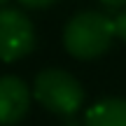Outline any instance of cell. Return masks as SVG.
Wrapping results in <instances>:
<instances>
[{"mask_svg":"<svg viewBox=\"0 0 126 126\" xmlns=\"http://www.w3.org/2000/svg\"><path fill=\"white\" fill-rule=\"evenodd\" d=\"M114 40V21L103 12L86 9L68 19L63 28V45L70 56L91 61L103 56Z\"/></svg>","mask_w":126,"mask_h":126,"instance_id":"cell-1","label":"cell"},{"mask_svg":"<svg viewBox=\"0 0 126 126\" xmlns=\"http://www.w3.org/2000/svg\"><path fill=\"white\" fill-rule=\"evenodd\" d=\"M33 98L54 114H75L84 103V89L68 70L47 68L35 77Z\"/></svg>","mask_w":126,"mask_h":126,"instance_id":"cell-2","label":"cell"},{"mask_svg":"<svg viewBox=\"0 0 126 126\" xmlns=\"http://www.w3.org/2000/svg\"><path fill=\"white\" fill-rule=\"evenodd\" d=\"M35 49L33 21L14 7H0V61H19Z\"/></svg>","mask_w":126,"mask_h":126,"instance_id":"cell-3","label":"cell"},{"mask_svg":"<svg viewBox=\"0 0 126 126\" xmlns=\"http://www.w3.org/2000/svg\"><path fill=\"white\" fill-rule=\"evenodd\" d=\"M33 91L16 75L0 77V126H12L26 117Z\"/></svg>","mask_w":126,"mask_h":126,"instance_id":"cell-4","label":"cell"},{"mask_svg":"<svg viewBox=\"0 0 126 126\" xmlns=\"http://www.w3.org/2000/svg\"><path fill=\"white\" fill-rule=\"evenodd\" d=\"M84 126H126V100L124 98L98 100L86 110Z\"/></svg>","mask_w":126,"mask_h":126,"instance_id":"cell-5","label":"cell"},{"mask_svg":"<svg viewBox=\"0 0 126 126\" xmlns=\"http://www.w3.org/2000/svg\"><path fill=\"white\" fill-rule=\"evenodd\" d=\"M112 21H114V37H119V40L126 42V7L112 19Z\"/></svg>","mask_w":126,"mask_h":126,"instance_id":"cell-6","label":"cell"},{"mask_svg":"<svg viewBox=\"0 0 126 126\" xmlns=\"http://www.w3.org/2000/svg\"><path fill=\"white\" fill-rule=\"evenodd\" d=\"M16 2H21V7H28V9H47L56 5L59 0H16Z\"/></svg>","mask_w":126,"mask_h":126,"instance_id":"cell-7","label":"cell"},{"mask_svg":"<svg viewBox=\"0 0 126 126\" xmlns=\"http://www.w3.org/2000/svg\"><path fill=\"white\" fill-rule=\"evenodd\" d=\"M100 2H103L105 7H110V9H122V7H126V0H100Z\"/></svg>","mask_w":126,"mask_h":126,"instance_id":"cell-8","label":"cell"},{"mask_svg":"<svg viewBox=\"0 0 126 126\" xmlns=\"http://www.w3.org/2000/svg\"><path fill=\"white\" fill-rule=\"evenodd\" d=\"M5 2H7V0H0V7H5Z\"/></svg>","mask_w":126,"mask_h":126,"instance_id":"cell-9","label":"cell"}]
</instances>
